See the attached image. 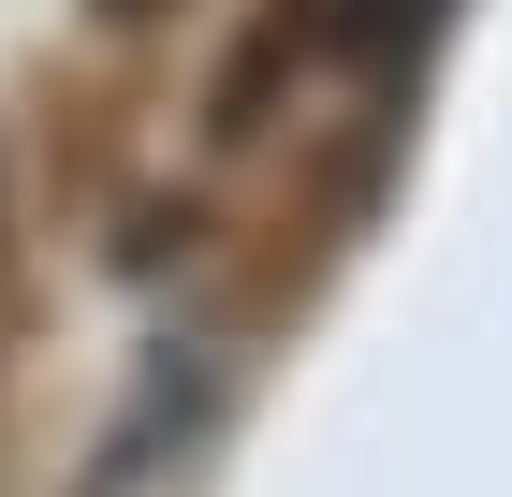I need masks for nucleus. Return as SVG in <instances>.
Returning <instances> with one entry per match:
<instances>
[{"mask_svg":"<svg viewBox=\"0 0 512 497\" xmlns=\"http://www.w3.org/2000/svg\"><path fill=\"white\" fill-rule=\"evenodd\" d=\"M352 15H381V30H395V15H425V0H352Z\"/></svg>","mask_w":512,"mask_h":497,"instance_id":"1","label":"nucleus"}]
</instances>
